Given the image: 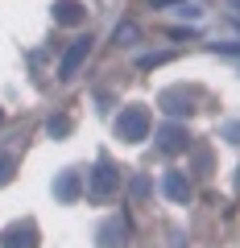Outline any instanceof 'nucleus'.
I'll use <instances>...</instances> for the list:
<instances>
[{"label": "nucleus", "mask_w": 240, "mask_h": 248, "mask_svg": "<svg viewBox=\"0 0 240 248\" xmlns=\"http://www.w3.org/2000/svg\"><path fill=\"white\" fill-rule=\"evenodd\" d=\"M158 145H161V153H182L191 145V137H187L182 124H166V128L158 133Z\"/></svg>", "instance_id": "obj_5"}, {"label": "nucleus", "mask_w": 240, "mask_h": 248, "mask_svg": "<svg viewBox=\"0 0 240 248\" xmlns=\"http://www.w3.org/2000/svg\"><path fill=\"white\" fill-rule=\"evenodd\" d=\"M13 170H17V161H13V153H0V186L13 178Z\"/></svg>", "instance_id": "obj_11"}, {"label": "nucleus", "mask_w": 240, "mask_h": 248, "mask_svg": "<svg viewBox=\"0 0 240 248\" xmlns=\"http://www.w3.org/2000/svg\"><path fill=\"white\" fill-rule=\"evenodd\" d=\"M87 50H91V37H79V42L66 50V58L58 62V79H75V71L83 66V58H87Z\"/></svg>", "instance_id": "obj_4"}, {"label": "nucleus", "mask_w": 240, "mask_h": 248, "mask_svg": "<svg viewBox=\"0 0 240 248\" xmlns=\"http://www.w3.org/2000/svg\"><path fill=\"white\" fill-rule=\"evenodd\" d=\"M116 186H120V174H116V166H112L108 157H99V161H96V174H91V182H87V195L99 203V199L112 195Z\"/></svg>", "instance_id": "obj_2"}, {"label": "nucleus", "mask_w": 240, "mask_h": 248, "mask_svg": "<svg viewBox=\"0 0 240 248\" xmlns=\"http://www.w3.org/2000/svg\"><path fill=\"white\" fill-rule=\"evenodd\" d=\"M54 195L63 199V203H75V199H79V174H71V170H66V174H58Z\"/></svg>", "instance_id": "obj_8"}, {"label": "nucleus", "mask_w": 240, "mask_h": 248, "mask_svg": "<svg viewBox=\"0 0 240 248\" xmlns=\"http://www.w3.org/2000/svg\"><path fill=\"white\" fill-rule=\"evenodd\" d=\"M0 120H4V112H0Z\"/></svg>", "instance_id": "obj_13"}, {"label": "nucleus", "mask_w": 240, "mask_h": 248, "mask_svg": "<svg viewBox=\"0 0 240 248\" xmlns=\"http://www.w3.org/2000/svg\"><path fill=\"white\" fill-rule=\"evenodd\" d=\"M99 248H125V223L112 219L99 228Z\"/></svg>", "instance_id": "obj_9"}, {"label": "nucleus", "mask_w": 240, "mask_h": 248, "mask_svg": "<svg viewBox=\"0 0 240 248\" xmlns=\"http://www.w3.org/2000/svg\"><path fill=\"white\" fill-rule=\"evenodd\" d=\"M54 21L58 25H83L87 21V9H83L79 0H58L54 4Z\"/></svg>", "instance_id": "obj_6"}, {"label": "nucleus", "mask_w": 240, "mask_h": 248, "mask_svg": "<svg viewBox=\"0 0 240 248\" xmlns=\"http://www.w3.org/2000/svg\"><path fill=\"white\" fill-rule=\"evenodd\" d=\"M166 195L174 199V203H191L195 190H191V178L182 174V170H170V174H166Z\"/></svg>", "instance_id": "obj_7"}, {"label": "nucleus", "mask_w": 240, "mask_h": 248, "mask_svg": "<svg viewBox=\"0 0 240 248\" xmlns=\"http://www.w3.org/2000/svg\"><path fill=\"white\" fill-rule=\"evenodd\" d=\"M133 37H137V25H133V21L116 25V42H133Z\"/></svg>", "instance_id": "obj_12"}, {"label": "nucleus", "mask_w": 240, "mask_h": 248, "mask_svg": "<svg viewBox=\"0 0 240 248\" xmlns=\"http://www.w3.org/2000/svg\"><path fill=\"white\" fill-rule=\"evenodd\" d=\"M46 133H50V137H66V133H71V116H54V120L46 124Z\"/></svg>", "instance_id": "obj_10"}, {"label": "nucleus", "mask_w": 240, "mask_h": 248, "mask_svg": "<svg viewBox=\"0 0 240 248\" xmlns=\"http://www.w3.org/2000/svg\"><path fill=\"white\" fill-rule=\"evenodd\" d=\"M0 248H37V228L33 223H13L0 232Z\"/></svg>", "instance_id": "obj_3"}, {"label": "nucleus", "mask_w": 240, "mask_h": 248, "mask_svg": "<svg viewBox=\"0 0 240 248\" xmlns=\"http://www.w3.org/2000/svg\"><path fill=\"white\" fill-rule=\"evenodd\" d=\"M116 137L120 141H128V145H141L145 137H149V112L145 108H125V112L116 116Z\"/></svg>", "instance_id": "obj_1"}]
</instances>
